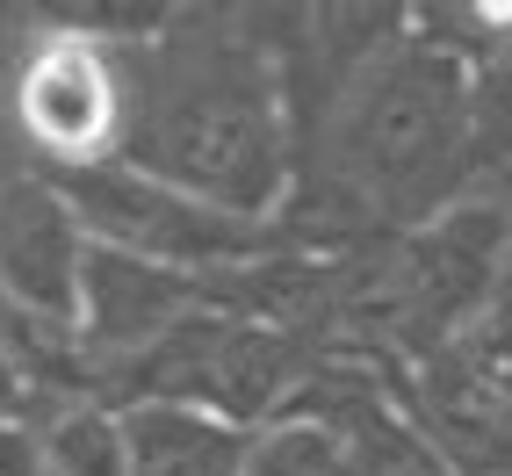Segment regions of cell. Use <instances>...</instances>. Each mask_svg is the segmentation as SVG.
<instances>
[{"instance_id": "obj_5", "label": "cell", "mask_w": 512, "mask_h": 476, "mask_svg": "<svg viewBox=\"0 0 512 476\" xmlns=\"http://www.w3.org/2000/svg\"><path fill=\"white\" fill-rule=\"evenodd\" d=\"M296 383H303L296 339H282L275 325L195 311L138 368H123V390H130L123 404H181V412H202L231 433H253L296 404Z\"/></svg>"}, {"instance_id": "obj_12", "label": "cell", "mask_w": 512, "mask_h": 476, "mask_svg": "<svg viewBox=\"0 0 512 476\" xmlns=\"http://www.w3.org/2000/svg\"><path fill=\"white\" fill-rule=\"evenodd\" d=\"M29 412H37V390H29L15 325H8V311H0V419H29Z\"/></svg>"}, {"instance_id": "obj_13", "label": "cell", "mask_w": 512, "mask_h": 476, "mask_svg": "<svg viewBox=\"0 0 512 476\" xmlns=\"http://www.w3.org/2000/svg\"><path fill=\"white\" fill-rule=\"evenodd\" d=\"M0 476H44L37 419H0Z\"/></svg>"}, {"instance_id": "obj_11", "label": "cell", "mask_w": 512, "mask_h": 476, "mask_svg": "<svg viewBox=\"0 0 512 476\" xmlns=\"http://www.w3.org/2000/svg\"><path fill=\"white\" fill-rule=\"evenodd\" d=\"M238 476H354L347 469V448H339V433L325 426V412H289L267 419L246 433V448H238Z\"/></svg>"}, {"instance_id": "obj_8", "label": "cell", "mask_w": 512, "mask_h": 476, "mask_svg": "<svg viewBox=\"0 0 512 476\" xmlns=\"http://www.w3.org/2000/svg\"><path fill=\"white\" fill-rule=\"evenodd\" d=\"M80 253H87V238L44 174H22L0 188V311L73 339Z\"/></svg>"}, {"instance_id": "obj_9", "label": "cell", "mask_w": 512, "mask_h": 476, "mask_svg": "<svg viewBox=\"0 0 512 476\" xmlns=\"http://www.w3.org/2000/svg\"><path fill=\"white\" fill-rule=\"evenodd\" d=\"M123 419V476H238L246 433H231L181 404H116Z\"/></svg>"}, {"instance_id": "obj_6", "label": "cell", "mask_w": 512, "mask_h": 476, "mask_svg": "<svg viewBox=\"0 0 512 476\" xmlns=\"http://www.w3.org/2000/svg\"><path fill=\"white\" fill-rule=\"evenodd\" d=\"M51 188L65 195L80 238L87 246H109V253H130V260H152V267H174V275H195V282H217V275H238L282 246L275 224H238L224 210L195 195H174L130 166H87V174H51Z\"/></svg>"}, {"instance_id": "obj_1", "label": "cell", "mask_w": 512, "mask_h": 476, "mask_svg": "<svg viewBox=\"0 0 512 476\" xmlns=\"http://www.w3.org/2000/svg\"><path fill=\"white\" fill-rule=\"evenodd\" d=\"M130 123L116 166L174 195H195L238 224H275L296 188L282 73L238 22L166 15L130 44Z\"/></svg>"}, {"instance_id": "obj_14", "label": "cell", "mask_w": 512, "mask_h": 476, "mask_svg": "<svg viewBox=\"0 0 512 476\" xmlns=\"http://www.w3.org/2000/svg\"><path fill=\"white\" fill-rule=\"evenodd\" d=\"M476 29H484V37H498L505 58H512V8H484V15H476Z\"/></svg>"}, {"instance_id": "obj_7", "label": "cell", "mask_w": 512, "mask_h": 476, "mask_svg": "<svg viewBox=\"0 0 512 476\" xmlns=\"http://www.w3.org/2000/svg\"><path fill=\"white\" fill-rule=\"evenodd\" d=\"M195 311H217L210 282L109 253V246H87L80 253V296H73V354H80V368H138Z\"/></svg>"}, {"instance_id": "obj_4", "label": "cell", "mask_w": 512, "mask_h": 476, "mask_svg": "<svg viewBox=\"0 0 512 476\" xmlns=\"http://www.w3.org/2000/svg\"><path fill=\"white\" fill-rule=\"evenodd\" d=\"M8 123L51 174L116 166L130 123L123 44L94 37L80 22H44L8 65Z\"/></svg>"}, {"instance_id": "obj_2", "label": "cell", "mask_w": 512, "mask_h": 476, "mask_svg": "<svg viewBox=\"0 0 512 476\" xmlns=\"http://www.w3.org/2000/svg\"><path fill=\"white\" fill-rule=\"evenodd\" d=\"M476 159V73L433 37L375 44L354 65V87L332 123V174L354 202L383 217L448 210L455 181Z\"/></svg>"}, {"instance_id": "obj_10", "label": "cell", "mask_w": 512, "mask_h": 476, "mask_svg": "<svg viewBox=\"0 0 512 476\" xmlns=\"http://www.w3.org/2000/svg\"><path fill=\"white\" fill-rule=\"evenodd\" d=\"M37 448H44V476H123V419L116 404L58 397L37 419Z\"/></svg>"}, {"instance_id": "obj_3", "label": "cell", "mask_w": 512, "mask_h": 476, "mask_svg": "<svg viewBox=\"0 0 512 476\" xmlns=\"http://www.w3.org/2000/svg\"><path fill=\"white\" fill-rule=\"evenodd\" d=\"M505 260H512V224L498 202H448L375 267L368 318L390 325L412 354H440L462 332H476V311L505 282Z\"/></svg>"}]
</instances>
